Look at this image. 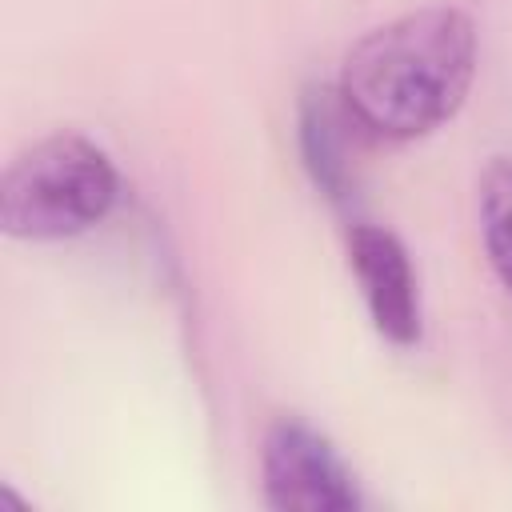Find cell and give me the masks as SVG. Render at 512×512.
Instances as JSON below:
<instances>
[{"mask_svg":"<svg viewBox=\"0 0 512 512\" xmlns=\"http://www.w3.org/2000/svg\"><path fill=\"white\" fill-rule=\"evenodd\" d=\"M476 76V28L460 8H420L372 28L340 64V100L384 140H416L456 116Z\"/></svg>","mask_w":512,"mask_h":512,"instance_id":"1","label":"cell"},{"mask_svg":"<svg viewBox=\"0 0 512 512\" xmlns=\"http://www.w3.org/2000/svg\"><path fill=\"white\" fill-rule=\"evenodd\" d=\"M116 200V168L80 132H52L12 156L0 180V228L20 240H64Z\"/></svg>","mask_w":512,"mask_h":512,"instance_id":"2","label":"cell"},{"mask_svg":"<svg viewBox=\"0 0 512 512\" xmlns=\"http://www.w3.org/2000/svg\"><path fill=\"white\" fill-rule=\"evenodd\" d=\"M264 500L280 512H348L360 508L356 476L328 436L312 424L284 416L264 436Z\"/></svg>","mask_w":512,"mask_h":512,"instance_id":"3","label":"cell"},{"mask_svg":"<svg viewBox=\"0 0 512 512\" xmlns=\"http://www.w3.org/2000/svg\"><path fill=\"white\" fill-rule=\"evenodd\" d=\"M348 260L364 288L372 324L400 348L420 340V296L404 244L376 224H356L348 236Z\"/></svg>","mask_w":512,"mask_h":512,"instance_id":"4","label":"cell"},{"mask_svg":"<svg viewBox=\"0 0 512 512\" xmlns=\"http://www.w3.org/2000/svg\"><path fill=\"white\" fill-rule=\"evenodd\" d=\"M356 124L352 112L344 108L340 92L332 96L328 88H308L300 104V152L304 164L316 180V188L344 204L352 196V164H348V136L344 128Z\"/></svg>","mask_w":512,"mask_h":512,"instance_id":"5","label":"cell"},{"mask_svg":"<svg viewBox=\"0 0 512 512\" xmlns=\"http://www.w3.org/2000/svg\"><path fill=\"white\" fill-rule=\"evenodd\" d=\"M476 212H480V240L488 264L504 292L512 296V160L492 156L476 184Z\"/></svg>","mask_w":512,"mask_h":512,"instance_id":"6","label":"cell"}]
</instances>
